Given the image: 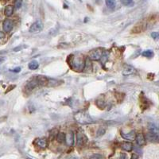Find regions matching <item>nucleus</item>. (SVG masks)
<instances>
[{"label":"nucleus","instance_id":"obj_22","mask_svg":"<svg viewBox=\"0 0 159 159\" xmlns=\"http://www.w3.org/2000/svg\"><path fill=\"white\" fill-rule=\"evenodd\" d=\"M143 56L145 57L150 58L154 56V52L151 51V50H146V51H144V52L143 53Z\"/></svg>","mask_w":159,"mask_h":159},{"label":"nucleus","instance_id":"obj_27","mask_svg":"<svg viewBox=\"0 0 159 159\" xmlns=\"http://www.w3.org/2000/svg\"><path fill=\"white\" fill-rule=\"evenodd\" d=\"M96 104L98 107H99V105L102 104V108H104L105 107V102L103 100V99H98L97 101H96Z\"/></svg>","mask_w":159,"mask_h":159},{"label":"nucleus","instance_id":"obj_18","mask_svg":"<svg viewBox=\"0 0 159 159\" xmlns=\"http://www.w3.org/2000/svg\"><path fill=\"white\" fill-rule=\"evenodd\" d=\"M108 57H109V53L104 52L102 53L101 57H100L99 60H101V63L103 64V65H104L107 61V60H108Z\"/></svg>","mask_w":159,"mask_h":159},{"label":"nucleus","instance_id":"obj_31","mask_svg":"<svg viewBox=\"0 0 159 159\" xmlns=\"http://www.w3.org/2000/svg\"><path fill=\"white\" fill-rule=\"evenodd\" d=\"M20 71H21V69H20V68H16V69L13 70L14 72H20Z\"/></svg>","mask_w":159,"mask_h":159},{"label":"nucleus","instance_id":"obj_25","mask_svg":"<svg viewBox=\"0 0 159 159\" xmlns=\"http://www.w3.org/2000/svg\"><path fill=\"white\" fill-rule=\"evenodd\" d=\"M22 4V0H15V3H14V6H15V8L19 9L21 8Z\"/></svg>","mask_w":159,"mask_h":159},{"label":"nucleus","instance_id":"obj_14","mask_svg":"<svg viewBox=\"0 0 159 159\" xmlns=\"http://www.w3.org/2000/svg\"><path fill=\"white\" fill-rule=\"evenodd\" d=\"M121 148L125 151L130 152L133 150V144L131 143H129V142H124L121 144Z\"/></svg>","mask_w":159,"mask_h":159},{"label":"nucleus","instance_id":"obj_19","mask_svg":"<svg viewBox=\"0 0 159 159\" xmlns=\"http://www.w3.org/2000/svg\"><path fill=\"white\" fill-rule=\"evenodd\" d=\"M149 131H150V132H151V133L158 134V129L156 125H154V124H149Z\"/></svg>","mask_w":159,"mask_h":159},{"label":"nucleus","instance_id":"obj_23","mask_svg":"<svg viewBox=\"0 0 159 159\" xmlns=\"http://www.w3.org/2000/svg\"><path fill=\"white\" fill-rule=\"evenodd\" d=\"M105 132H106V130H105L104 127H99L98 131H97L96 134H97L98 137H100V136H103V135L105 134Z\"/></svg>","mask_w":159,"mask_h":159},{"label":"nucleus","instance_id":"obj_3","mask_svg":"<svg viewBox=\"0 0 159 159\" xmlns=\"http://www.w3.org/2000/svg\"><path fill=\"white\" fill-rule=\"evenodd\" d=\"M70 65L76 71L81 72L84 69V60L79 57H73V58L70 60Z\"/></svg>","mask_w":159,"mask_h":159},{"label":"nucleus","instance_id":"obj_8","mask_svg":"<svg viewBox=\"0 0 159 159\" xmlns=\"http://www.w3.org/2000/svg\"><path fill=\"white\" fill-rule=\"evenodd\" d=\"M74 133L72 131H69L67 134H65V142L66 143V144L69 146H72L74 144Z\"/></svg>","mask_w":159,"mask_h":159},{"label":"nucleus","instance_id":"obj_30","mask_svg":"<svg viewBox=\"0 0 159 159\" xmlns=\"http://www.w3.org/2000/svg\"><path fill=\"white\" fill-rule=\"evenodd\" d=\"M4 37H5V33L2 32V31H0V39L4 38Z\"/></svg>","mask_w":159,"mask_h":159},{"label":"nucleus","instance_id":"obj_12","mask_svg":"<svg viewBox=\"0 0 159 159\" xmlns=\"http://www.w3.org/2000/svg\"><path fill=\"white\" fill-rule=\"evenodd\" d=\"M121 136L126 140H134L136 134H135V132L134 131H131L127 134H125L124 131H121Z\"/></svg>","mask_w":159,"mask_h":159},{"label":"nucleus","instance_id":"obj_4","mask_svg":"<svg viewBox=\"0 0 159 159\" xmlns=\"http://www.w3.org/2000/svg\"><path fill=\"white\" fill-rule=\"evenodd\" d=\"M102 53H103V51H102L101 49H96V50H93L92 51H91L89 53V56H88V58L90 60H99L100 59L102 56Z\"/></svg>","mask_w":159,"mask_h":159},{"label":"nucleus","instance_id":"obj_32","mask_svg":"<svg viewBox=\"0 0 159 159\" xmlns=\"http://www.w3.org/2000/svg\"><path fill=\"white\" fill-rule=\"evenodd\" d=\"M138 155L137 154H133V155H132V158H131V159H138Z\"/></svg>","mask_w":159,"mask_h":159},{"label":"nucleus","instance_id":"obj_5","mask_svg":"<svg viewBox=\"0 0 159 159\" xmlns=\"http://www.w3.org/2000/svg\"><path fill=\"white\" fill-rule=\"evenodd\" d=\"M43 30V23L41 21H37L33 23L30 28V33H38Z\"/></svg>","mask_w":159,"mask_h":159},{"label":"nucleus","instance_id":"obj_29","mask_svg":"<svg viewBox=\"0 0 159 159\" xmlns=\"http://www.w3.org/2000/svg\"><path fill=\"white\" fill-rule=\"evenodd\" d=\"M151 37H152L154 39H155V40H157L159 37L158 33H157V32H153V33H151Z\"/></svg>","mask_w":159,"mask_h":159},{"label":"nucleus","instance_id":"obj_20","mask_svg":"<svg viewBox=\"0 0 159 159\" xmlns=\"http://www.w3.org/2000/svg\"><path fill=\"white\" fill-rule=\"evenodd\" d=\"M29 69H31V70H35L38 68V63L36 61V60H32L31 62L29 63Z\"/></svg>","mask_w":159,"mask_h":159},{"label":"nucleus","instance_id":"obj_21","mask_svg":"<svg viewBox=\"0 0 159 159\" xmlns=\"http://www.w3.org/2000/svg\"><path fill=\"white\" fill-rule=\"evenodd\" d=\"M115 0H106V5L108 8L114 9L115 7Z\"/></svg>","mask_w":159,"mask_h":159},{"label":"nucleus","instance_id":"obj_13","mask_svg":"<svg viewBox=\"0 0 159 159\" xmlns=\"http://www.w3.org/2000/svg\"><path fill=\"white\" fill-rule=\"evenodd\" d=\"M36 144L41 149H45L48 146V141L45 138H41L36 140Z\"/></svg>","mask_w":159,"mask_h":159},{"label":"nucleus","instance_id":"obj_15","mask_svg":"<svg viewBox=\"0 0 159 159\" xmlns=\"http://www.w3.org/2000/svg\"><path fill=\"white\" fill-rule=\"evenodd\" d=\"M146 139L150 141V142H152V143L153 142H158V134L149 132L147 135H146Z\"/></svg>","mask_w":159,"mask_h":159},{"label":"nucleus","instance_id":"obj_7","mask_svg":"<svg viewBox=\"0 0 159 159\" xmlns=\"http://www.w3.org/2000/svg\"><path fill=\"white\" fill-rule=\"evenodd\" d=\"M14 27V22L11 19H5L3 23V28L4 32L10 33Z\"/></svg>","mask_w":159,"mask_h":159},{"label":"nucleus","instance_id":"obj_24","mask_svg":"<svg viewBox=\"0 0 159 159\" xmlns=\"http://www.w3.org/2000/svg\"><path fill=\"white\" fill-rule=\"evenodd\" d=\"M120 2L122 3V4H124V6H127L133 5V3H134L132 0H120Z\"/></svg>","mask_w":159,"mask_h":159},{"label":"nucleus","instance_id":"obj_17","mask_svg":"<svg viewBox=\"0 0 159 159\" xmlns=\"http://www.w3.org/2000/svg\"><path fill=\"white\" fill-rule=\"evenodd\" d=\"M56 138H57V141L59 143H62L65 142V134L63 133V132H60L57 134L56 136Z\"/></svg>","mask_w":159,"mask_h":159},{"label":"nucleus","instance_id":"obj_11","mask_svg":"<svg viewBox=\"0 0 159 159\" xmlns=\"http://www.w3.org/2000/svg\"><path fill=\"white\" fill-rule=\"evenodd\" d=\"M136 72L135 69L131 65H126L123 69V75L124 76H129Z\"/></svg>","mask_w":159,"mask_h":159},{"label":"nucleus","instance_id":"obj_2","mask_svg":"<svg viewBox=\"0 0 159 159\" xmlns=\"http://www.w3.org/2000/svg\"><path fill=\"white\" fill-rule=\"evenodd\" d=\"M75 119L79 124H88L93 123V120L90 117V115L86 112H84V111H80V112L77 113L75 115Z\"/></svg>","mask_w":159,"mask_h":159},{"label":"nucleus","instance_id":"obj_26","mask_svg":"<svg viewBox=\"0 0 159 159\" xmlns=\"http://www.w3.org/2000/svg\"><path fill=\"white\" fill-rule=\"evenodd\" d=\"M90 159H104V157L101 155V154H94L91 157Z\"/></svg>","mask_w":159,"mask_h":159},{"label":"nucleus","instance_id":"obj_16","mask_svg":"<svg viewBox=\"0 0 159 159\" xmlns=\"http://www.w3.org/2000/svg\"><path fill=\"white\" fill-rule=\"evenodd\" d=\"M14 13V6L11 5L6 6L5 7V10H4V14L6 17L11 16Z\"/></svg>","mask_w":159,"mask_h":159},{"label":"nucleus","instance_id":"obj_10","mask_svg":"<svg viewBox=\"0 0 159 159\" xmlns=\"http://www.w3.org/2000/svg\"><path fill=\"white\" fill-rule=\"evenodd\" d=\"M135 140H136V143L139 146H144L146 144V137L143 133L138 134L135 136Z\"/></svg>","mask_w":159,"mask_h":159},{"label":"nucleus","instance_id":"obj_6","mask_svg":"<svg viewBox=\"0 0 159 159\" xmlns=\"http://www.w3.org/2000/svg\"><path fill=\"white\" fill-rule=\"evenodd\" d=\"M88 138L82 132H78L77 134V144L78 146H82L87 143Z\"/></svg>","mask_w":159,"mask_h":159},{"label":"nucleus","instance_id":"obj_1","mask_svg":"<svg viewBox=\"0 0 159 159\" xmlns=\"http://www.w3.org/2000/svg\"><path fill=\"white\" fill-rule=\"evenodd\" d=\"M48 83V80L47 78L44 77H33V79H31L29 82L26 85V88L28 91H32L34 88L38 87L40 85L46 84Z\"/></svg>","mask_w":159,"mask_h":159},{"label":"nucleus","instance_id":"obj_28","mask_svg":"<svg viewBox=\"0 0 159 159\" xmlns=\"http://www.w3.org/2000/svg\"><path fill=\"white\" fill-rule=\"evenodd\" d=\"M119 159H128V156L125 153H120V154H119Z\"/></svg>","mask_w":159,"mask_h":159},{"label":"nucleus","instance_id":"obj_9","mask_svg":"<svg viewBox=\"0 0 159 159\" xmlns=\"http://www.w3.org/2000/svg\"><path fill=\"white\" fill-rule=\"evenodd\" d=\"M92 71V60L89 58H86L84 60V69L83 72H91Z\"/></svg>","mask_w":159,"mask_h":159}]
</instances>
